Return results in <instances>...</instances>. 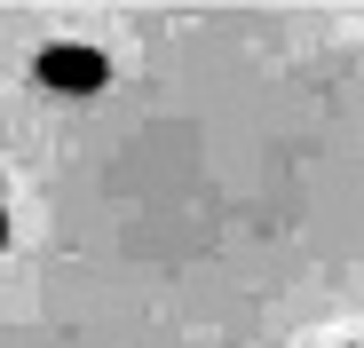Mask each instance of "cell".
<instances>
[{"label": "cell", "mask_w": 364, "mask_h": 348, "mask_svg": "<svg viewBox=\"0 0 364 348\" xmlns=\"http://www.w3.org/2000/svg\"><path fill=\"white\" fill-rule=\"evenodd\" d=\"M32 80L40 87H55V95H103L111 87V64H103V48H40V64H32Z\"/></svg>", "instance_id": "obj_1"}, {"label": "cell", "mask_w": 364, "mask_h": 348, "mask_svg": "<svg viewBox=\"0 0 364 348\" xmlns=\"http://www.w3.org/2000/svg\"><path fill=\"white\" fill-rule=\"evenodd\" d=\"M0 246H9V206H0Z\"/></svg>", "instance_id": "obj_2"}]
</instances>
